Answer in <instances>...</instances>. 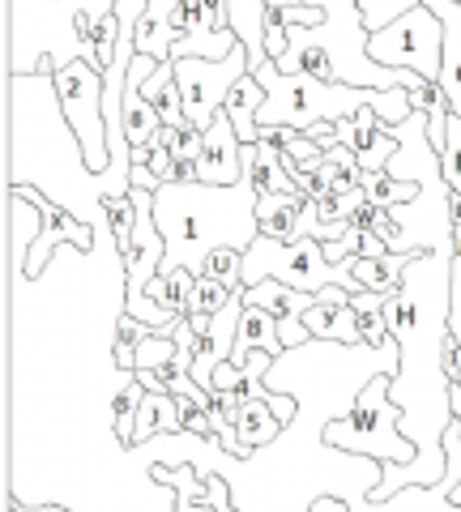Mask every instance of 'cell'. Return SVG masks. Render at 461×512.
Returning <instances> with one entry per match:
<instances>
[{"mask_svg": "<svg viewBox=\"0 0 461 512\" xmlns=\"http://www.w3.org/2000/svg\"><path fill=\"white\" fill-rule=\"evenodd\" d=\"M449 299H453V244L410 256L402 291L385 299L393 342L402 350L389 393L402 406V436L415 440L419 457L410 466L380 470V483L368 487V504H389L402 487H436L444 478V431L457 419L453 380L444 372Z\"/></svg>", "mask_w": 461, "mask_h": 512, "instance_id": "1", "label": "cell"}, {"mask_svg": "<svg viewBox=\"0 0 461 512\" xmlns=\"http://www.w3.org/2000/svg\"><path fill=\"white\" fill-rule=\"evenodd\" d=\"M154 222L167 239V256L158 274L171 269H193L201 274V261L214 248H240L261 235L257 222V188L240 184H163L154 192Z\"/></svg>", "mask_w": 461, "mask_h": 512, "instance_id": "2", "label": "cell"}, {"mask_svg": "<svg viewBox=\"0 0 461 512\" xmlns=\"http://www.w3.org/2000/svg\"><path fill=\"white\" fill-rule=\"evenodd\" d=\"M116 0H13L9 5V73H39L43 60L65 69L69 60L99 64L94 26Z\"/></svg>", "mask_w": 461, "mask_h": 512, "instance_id": "3", "label": "cell"}, {"mask_svg": "<svg viewBox=\"0 0 461 512\" xmlns=\"http://www.w3.org/2000/svg\"><path fill=\"white\" fill-rule=\"evenodd\" d=\"M269 5H321L325 9V26H299V35L316 43L321 52L333 60V77L346 86H368V90H393L406 86L415 90L427 77L410 73V69H385L368 56V39L372 30L363 22L359 0H269Z\"/></svg>", "mask_w": 461, "mask_h": 512, "instance_id": "4", "label": "cell"}, {"mask_svg": "<svg viewBox=\"0 0 461 512\" xmlns=\"http://www.w3.org/2000/svg\"><path fill=\"white\" fill-rule=\"evenodd\" d=\"M393 372H376L355 397V410L346 419H329L321 440L342 453L380 461V466H410L419 448L410 436H402V406L393 402Z\"/></svg>", "mask_w": 461, "mask_h": 512, "instance_id": "5", "label": "cell"}, {"mask_svg": "<svg viewBox=\"0 0 461 512\" xmlns=\"http://www.w3.org/2000/svg\"><path fill=\"white\" fill-rule=\"evenodd\" d=\"M265 278H278L295 291H325V286H346V291H359L355 282V256L333 265L325 256V244L321 239H274V235H257L244 252V286H257Z\"/></svg>", "mask_w": 461, "mask_h": 512, "instance_id": "6", "label": "cell"}, {"mask_svg": "<svg viewBox=\"0 0 461 512\" xmlns=\"http://www.w3.org/2000/svg\"><path fill=\"white\" fill-rule=\"evenodd\" d=\"M103 69L90 60H69L65 69H56V94H60V111H65L69 128L82 141L86 167L90 175H107L111 167V146H107V111H103ZM107 197V184H103Z\"/></svg>", "mask_w": 461, "mask_h": 512, "instance_id": "7", "label": "cell"}, {"mask_svg": "<svg viewBox=\"0 0 461 512\" xmlns=\"http://www.w3.org/2000/svg\"><path fill=\"white\" fill-rule=\"evenodd\" d=\"M368 56L385 69H410L427 77V82H440V60H444V22L436 18V9L415 5L406 9L402 18H393L385 30H376L368 39Z\"/></svg>", "mask_w": 461, "mask_h": 512, "instance_id": "8", "label": "cell"}, {"mask_svg": "<svg viewBox=\"0 0 461 512\" xmlns=\"http://www.w3.org/2000/svg\"><path fill=\"white\" fill-rule=\"evenodd\" d=\"M171 64H176V82H180V94H184V116H188V124H197L201 133L218 120L231 86L240 82L244 73H252V56H248L244 43L235 47L227 60L184 56V60H171Z\"/></svg>", "mask_w": 461, "mask_h": 512, "instance_id": "9", "label": "cell"}, {"mask_svg": "<svg viewBox=\"0 0 461 512\" xmlns=\"http://www.w3.org/2000/svg\"><path fill=\"white\" fill-rule=\"evenodd\" d=\"M9 192H18L26 205H35V210H39V239L26 248V261H22V274L26 278H39L43 274V265H47V256H52L56 244H73L77 252H94V227L77 218L69 205L47 201L35 184H13Z\"/></svg>", "mask_w": 461, "mask_h": 512, "instance_id": "10", "label": "cell"}, {"mask_svg": "<svg viewBox=\"0 0 461 512\" xmlns=\"http://www.w3.org/2000/svg\"><path fill=\"white\" fill-rule=\"evenodd\" d=\"M244 295H248L252 303H261L265 312L278 316V329H282V346H286V350L312 342V333H308V325H304V312L316 308V295L295 291V286H286V282H278V278H265V282H257V286H244Z\"/></svg>", "mask_w": 461, "mask_h": 512, "instance_id": "11", "label": "cell"}, {"mask_svg": "<svg viewBox=\"0 0 461 512\" xmlns=\"http://www.w3.org/2000/svg\"><path fill=\"white\" fill-rule=\"evenodd\" d=\"M244 180V141L235 133L227 111L205 128V150H201V184H240Z\"/></svg>", "mask_w": 461, "mask_h": 512, "instance_id": "12", "label": "cell"}, {"mask_svg": "<svg viewBox=\"0 0 461 512\" xmlns=\"http://www.w3.org/2000/svg\"><path fill=\"white\" fill-rule=\"evenodd\" d=\"M154 56H133L129 64V82H124V133H129V146H150V141L158 137V128H163V120H158L154 103L146 99V77L154 69Z\"/></svg>", "mask_w": 461, "mask_h": 512, "instance_id": "13", "label": "cell"}, {"mask_svg": "<svg viewBox=\"0 0 461 512\" xmlns=\"http://www.w3.org/2000/svg\"><path fill=\"white\" fill-rule=\"evenodd\" d=\"M351 150L359 154L363 175H376L389 167V158L397 154V128L376 116V107H359L355 111V137Z\"/></svg>", "mask_w": 461, "mask_h": 512, "instance_id": "14", "label": "cell"}, {"mask_svg": "<svg viewBox=\"0 0 461 512\" xmlns=\"http://www.w3.org/2000/svg\"><path fill=\"white\" fill-rule=\"evenodd\" d=\"M444 22V60H440V90L449 111L461 116V0H427Z\"/></svg>", "mask_w": 461, "mask_h": 512, "instance_id": "15", "label": "cell"}, {"mask_svg": "<svg viewBox=\"0 0 461 512\" xmlns=\"http://www.w3.org/2000/svg\"><path fill=\"white\" fill-rule=\"evenodd\" d=\"M257 350H269V355H282V329H278V316L265 312L261 303H252L244 295V316H240V333H235V355L231 363H248V355H257Z\"/></svg>", "mask_w": 461, "mask_h": 512, "instance_id": "16", "label": "cell"}, {"mask_svg": "<svg viewBox=\"0 0 461 512\" xmlns=\"http://www.w3.org/2000/svg\"><path fill=\"white\" fill-rule=\"evenodd\" d=\"M269 384L265 389L257 393V397H248L244 402V410H240V419H235V431H240V461H248L252 453H257V448H265V444H274L278 440V431L286 427L278 414H274V406H269Z\"/></svg>", "mask_w": 461, "mask_h": 512, "instance_id": "17", "label": "cell"}, {"mask_svg": "<svg viewBox=\"0 0 461 512\" xmlns=\"http://www.w3.org/2000/svg\"><path fill=\"white\" fill-rule=\"evenodd\" d=\"M261 107H265V86L257 82V73H244L240 82L231 86L227 103H222V111L231 116V124H235V133H240L244 146L261 141Z\"/></svg>", "mask_w": 461, "mask_h": 512, "instance_id": "18", "label": "cell"}, {"mask_svg": "<svg viewBox=\"0 0 461 512\" xmlns=\"http://www.w3.org/2000/svg\"><path fill=\"white\" fill-rule=\"evenodd\" d=\"M180 0H146V13L137 22V52L154 56L158 64L171 60V43H176V26H171V13H176Z\"/></svg>", "mask_w": 461, "mask_h": 512, "instance_id": "19", "label": "cell"}, {"mask_svg": "<svg viewBox=\"0 0 461 512\" xmlns=\"http://www.w3.org/2000/svg\"><path fill=\"white\" fill-rule=\"evenodd\" d=\"M304 325L312 333V342H342V346H363L359 338V320L351 303H321L304 312Z\"/></svg>", "mask_w": 461, "mask_h": 512, "instance_id": "20", "label": "cell"}, {"mask_svg": "<svg viewBox=\"0 0 461 512\" xmlns=\"http://www.w3.org/2000/svg\"><path fill=\"white\" fill-rule=\"evenodd\" d=\"M158 431L163 436H188L184 431V410L176 393H146V402L137 410V431H133V448L154 440Z\"/></svg>", "mask_w": 461, "mask_h": 512, "instance_id": "21", "label": "cell"}, {"mask_svg": "<svg viewBox=\"0 0 461 512\" xmlns=\"http://www.w3.org/2000/svg\"><path fill=\"white\" fill-rule=\"evenodd\" d=\"M299 214H304V197L299 192H265V197H257L261 235L299 239Z\"/></svg>", "mask_w": 461, "mask_h": 512, "instance_id": "22", "label": "cell"}, {"mask_svg": "<svg viewBox=\"0 0 461 512\" xmlns=\"http://www.w3.org/2000/svg\"><path fill=\"white\" fill-rule=\"evenodd\" d=\"M406 265H410V256H402V252H389V256H359L355 252V282H359V291L397 295L406 282Z\"/></svg>", "mask_w": 461, "mask_h": 512, "instance_id": "23", "label": "cell"}, {"mask_svg": "<svg viewBox=\"0 0 461 512\" xmlns=\"http://www.w3.org/2000/svg\"><path fill=\"white\" fill-rule=\"evenodd\" d=\"M227 18L231 30L248 47L252 69L265 60V22H269V0H227Z\"/></svg>", "mask_w": 461, "mask_h": 512, "instance_id": "24", "label": "cell"}, {"mask_svg": "<svg viewBox=\"0 0 461 512\" xmlns=\"http://www.w3.org/2000/svg\"><path fill=\"white\" fill-rule=\"evenodd\" d=\"M146 99L154 103L158 120L171 124V128H184L188 116H184V94H180V82H176V64H154L150 77H146Z\"/></svg>", "mask_w": 461, "mask_h": 512, "instance_id": "25", "label": "cell"}, {"mask_svg": "<svg viewBox=\"0 0 461 512\" xmlns=\"http://www.w3.org/2000/svg\"><path fill=\"white\" fill-rule=\"evenodd\" d=\"M385 299L380 291H355L351 295V308L359 320V338L368 350H385L393 342V329H389V316H385Z\"/></svg>", "mask_w": 461, "mask_h": 512, "instance_id": "26", "label": "cell"}, {"mask_svg": "<svg viewBox=\"0 0 461 512\" xmlns=\"http://www.w3.org/2000/svg\"><path fill=\"white\" fill-rule=\"evenodd\" d=\"M150 478L158 487H176V508L171 512H197V504L210 500V483L197 478L193 466H150Z\"/></svg>", "mask_w": 461, "mask_h": 512, "instance_id": "27", "label": "cell"}, {"mask_svg": "<svg viewBox=\"0 0 461 512\" xmlns=\"http://www.w3.org/2000/svg\"><path fill=\"white\" fill-rule=\"evenodd\" d=\"M146 384H141L133 372H124V384L116 389V397H111V410H116V440L124 448H133V431H137V410L141 402H146Z\"/></svg>", "mask_w": 461, "mask_h": 512, "instance_id": "28", "label": "cell"}, {"mask_svg": "<svg viewBox=\"0 0 461 512\" xmlns=\"http://www.w3.org/2000/svg\"><path fill=\"white\" fill-rule=\"evenodd\" d=\"M235 47H240V35H235V30H205V35H184V39L171 43V60H184V56L227 60Z\"/></svg>", "mask_w": 461, "mask_h": 512, "instance_id": "29", "label": "cell"}, {"mask_svg": "<svg viewBox=\"0 0 461 512\" xmlns=\"http://www.w3.org/2000/svg\"><path fill=\"white\" fill-rule=\"evenodd\" d=\"M99 210H103V222H107L111 239H116V252H124V248H129V239L137 235V201H133V192L103 197Z\"/></svg>", "mask_w": 461, "mask_h": 512, "instance_id": "30", "label": "cell"}, {"mask_svg": "<svg viewBox=\"0 0 461 512\" xmlns=\"http://www.w3.org/2000/svg\"><path fill=\"white\" fill-rule=\"evenodd\" d=\"M197 286V274L193 269H171V274H154V282L146 286L150 299H158L167 312H184L188 308V295Z\"/></svg>", "mask_w": 461, "mask_h": 512, "instance_id": "31", "label": "cell"}, {"mask_svg": "<svg viewBox=\"0 0 461 512\" xmlns=\"http://www.w3.org/2000/svg\"><path fill=\"white\" fill-rule=\"evenodd\" d=\"M201 278H214L222 286H244V252L240 248H214L201 261Z\"/></svg>", "mask_w": 461, "mask_h": 512, "instance_id": "32", "label": "cell"}, {"mask_svg": "<svg viewBox=\"0 0 461 512\" xmlns=\"http://www.w3.org/2000/svg\"><path fill=\"white\" fill-rule=\"evenodd\" d=\"M176 329L171 333H150L146 342H137V367L133 372H167L171 359H176Z\"/></svg>", "mask_w": 461, "mask_h": 512, "instance_id": "33", "label": "cell"}, {"mask_svg": "<svg viewBox=\"0 0 461 512\" xmlns=\"http://www.w3.org/2000/svg\"><path fill=\"white\" fill-rule=\"evenodd\" d=\"M231 295H235L231 286H222V282H214V278H201V274H197V286H193V295H188V308H184V312H205V316H214Z\"/></svg>", "mask_w": 461, "mask_h": 512, "instance_id": "34", "label": "cell"}, {"mask_svg": "<svg viewBox=\"0 0 461 512\" xmlns=\"http://www.w3.org/2000/svg\"><path fill=\"white\" fill-rule=\"evenodd\" d=\"M444 180H449L453 192H461V116H453L449 111V133H444Z\"/></svg>", "mask_w": 461, "mask_h": 512, "instance_id": "35", "label": "cell"}, {"mask_svg": "<svg viewBox=\"0 0 461 512\" xmlns=\"http://www.w3.org/2000/svg\"><path fill=\"white\" fill-rule=\"evenodd\" d=\"M286 26H325V9L321 5H269Z\"/></svg>", "mask_w": 461, "mask_h": 512, "instance_id": "36", "label": "cell"}, {"mask_svg": "<svg viewBox=\"0 0 461 512\" xmlns=\"http://www.w3.org/2000/svg\"><path fill=\"white\" fill-rule=\"evenodd\" d=\"M286 43H291V26H286L274 9H269V22H265V56L269 60H282L286 56Z\"/></svg>", "mask_w": 461, "mask_h": 512, "instance_id": "37", "label": "cell"}, {"mask_svg": "<svg viewBox=\"0 0 461 512\" xmlns=\"http://www.w3.org/2000/svg\"><path fill=\"white\" fill-rule=\"evenodd\" d=\"M359 244H363V231H359V227H346L342 239H329V244H325V256H329L333 265H338V261H346V256H355Z\"/></svg>", "mask_w": 461, "mask_h": 512, "instance_id": "38", "label": "cell"}, {"mask_svg": "<svg viewBox=\"0 0 461 512\" xmlns=\"http://www.w3.org/2000/svg\"><path fill=\"white\" fill-rule=\"evenodd\" d=\"M449 333L461 342V261L453 256V299H449Z\"/></svg>", "mask_w": 461, "mask_h": 512, "instance_id": "39", "label": "cell"}, {"mask_svg": "<svg viewBox=\"0 0 461 512\" xmlns=\"http://www.w3.org/2000/svg\"><path fill=\"white\" fill-rule=\"evenodd\" d=\"M129 188H146V192H158L163 188V180L146 167V163H133V171H129Z\"/></svg>", "mask_w": 461, "mask_h": 512, "instance_id": "40", "label": "cell"}, {"mask_svg": "<svg viewBox=\"0 0 461 512\" xmlns=\"http://www.w3.org/2000/svg\"><path fill=\"white\" fill-rule=\"evenodd\" d=\"M444 372H449V380L461 376V342L453 338V333L444 338Z\"/></svg>", "mask_w": 461, "mask_h": 512, "instance_id": "41", "label": "cell"}, {"mask_svg": "<svg viewBox=\"0 0 461 512\" xmlns=\"http://www.w3.org/2000/svg\"><path fill=\"white\" fill-rule=\"evenodd\" d=\"M304 133L316 141L321 150H329V146H338V137H333V120H321V124H312V128H304Z\"/></svg>", "mask_w": 461, "mask_h": 512, "instance_id": "42", "label": "cell"}, {"mask_svg": "<svg viewBox=\"0 0 461 512\" xmlns=\"http://www.w3.org/2000/svg\"><path fill=\"white\" fill-rule=\"evenodd\" d=\"M308 512H351V508H346L342 500H333V495H321V500L308 504Z\"/></svg>", "mask_w": 461, "mask_h": 512, "instance_id": "43", "label": "cell"}, {"mask_svg": "<svg viewBox=\"0 0 461 512\" xmlns=\"http://www.w3.org/2000/svg\"><path fill=\"white\" fill-rule=\"evenodd\" d=\"M184 316H188V325H193L197 338H205V333H210V320H214V316H205V312H184Z\"/></svg>", "mask_w": 461, "mask_h": 512, "instance_id": "44", "label": "cell"}, {"mask_svg": "<svg viewBox=\"0 0 461 512\" xmlns=\"http://www.w3.org/2000/svg\"><path fill=\"white\" fill-rule=\"evenodd\" d=\"M453 414H461V384H453ZM449 504H457V508H461V483L453 487V495H449Z\"/></svg>", "mask_w": 461, "mask_h": 512, "instance_id": "45", "label": "cell"}, {"mask_svg": "<svg viewBox=\"0 0 461 512\" xmlns=\"http://www.w3.org/2000/svg\"><path fill=\"white\" fill-rule=\"evenodd\" d=\"M9 512H69V508H60V504H43V508H22V504H9Z\"/></svg>", "mask_w": 461, "mask_h": 512, "instance_id": "46", "label": "cell"}, {"mask_svg": "<svg viewBox=\"0 0 461 512\" xmlns=\"http://www.w3.org/2000/svg\"><path fill=\"white\" fill-rule=\"evenodd\" d=\"M218 512H240V508H235V504H227V508H218Z\"/></svg>", "mask_w": 461, "mask_h": 512, "instance_id": "47", "label": "cell"}]
</instances>
